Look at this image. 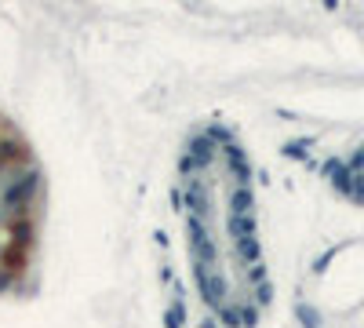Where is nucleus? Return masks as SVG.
Instances as JSON below:
<instances>
[{"label": "nucleus", "mask_w": 364, "mask_h": 328, "mask_svg": "<svg viewBox=\"0 0 364 328\" xmlns=\"http://www.w3.org/2000/svg\"><path fill=\"white\" fill-rule=\"evenodd\" d=\"M186 212L204 295L226 317L252 321L262 295V270L252 241V186L237 146L208 135L186 171Z\"/></svg>", "instance_id": "obj_1"}, {"label": "nucleus", "mask_w": 364, "mask_h": 328, "mask_svg": "<svg viewBox=\"0 0 364 328\" xmlns=\"http://www.w3.org/2000/svg\"><path fill=\"white\" fill-rule=\"evenodd\" d=\"M350 179H360V190H357V197L364 201V150H360V157L353 161V168H350Z\"/></svg>", "instance_id": "obj_2"}]
</instances>
